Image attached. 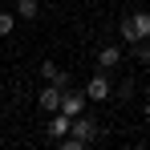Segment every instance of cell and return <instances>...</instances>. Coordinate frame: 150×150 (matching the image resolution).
Segmentation results:
<instances>
[{
    "label": "cell",
    "instance_id": "cell-1",
    "mask_svg": "<svg viewBox=\"0 0 150 150\" xmlns=\"http://www.w3.org/2000/svg\"><path fill=\"white\" fill-rule=\"evenodd\" d=\"M69 134H73V138H81V142L89 146V142L105 138V126H101L98 118H93V114H77L73 122H69Z\"/></svg>",
    "mask_w": 150,
    "mask_h": 150
},
{
    "label": "cell",
    "instance_id": "cell-2",
    "mask_svg": "<svg viewBox=\"0 0 150 150\" xmlns=\"http://www.w3.org/2000/svg\"><path fill=\"white\" fill-rule=\"evenodd\" d=\"M126 45H138V41H146L150 37V12H134V16H126L122 25H118Z\"/></svg>",
    "mask_w": 150,
    "mask_h": 150
},
{
    "label": "cell",
    "instance_id": "cell-3",
    "mask_svg": "<svg viewBox=\"0 0 150 150\" xmlns=\"http://www.w3.org/2000/svg\"><path fill=\"white\" fill-rule=\"evenodd\" d=\"M85 98H89V101H110V98H114V81L105 77V69L85 81Z\"/></svg>",
    "mask_w": 150,
    "mask_h": 150
},
{
    "label": "cell",
    "instance_id": "cell-4",
    "mask_svg": "<svg viewBox=\"0 0 150 150\" xmlns=\"http://www.w3.org/2000/svg\"><path fill=\"white\" fill-rule=\"evenodd\" d=\"M85 110H89V98H85V93H73V89L61 93V114L77 118V114H85Z\"/></svg>",
    "mask_w": 150,
    "mask_h": 150
},
{
    "label": "cell",
    "instance_id": "cell-5",
    "mask_svg": "<svg viewBox=\"0 0 150 150\" xmlns=\"http://www.w3.org/2000/svg\"><path fill=\"white\" fill-rule=\"evenodd\" d=\"M61 93H65V89H57L53 81H45V89H41V98H37V105H41L45 114H53V110H61Z\"/></svg>",
    "mask_w": 150,
    "mask_h": 150
},
{
    "label": "cell",
    "instance_id": "cell-6",
    "mask_svg": "<svg viewBox=\"0 0 150 150\" xmlns=\"http://www.w3.org/2000/svg\"><path fill=\"white\" fill-rule=\"evenodd\" d=\"M69 122H73L69 114H61V110H53V118H49V138H53V142L69 134Z\"/></svg>",
    "mask_w": 150,
    "mask_h": 150
},
{
    "label": "cell",
    "instance_id": "cell-7",
    "mask_svg": "<svg viewBox=\"0 0 150 150\" xmlns=\"http://www.w3.org/2000/svg\"><path fill=\"white\" fill-rule=\"evenodd\" d=\"M16 16L21 21H37L41 16V0H16Z\"/></svg>",
    "mask_w": 150,
    "mask_h": 150
},
{
    "label": "cell",
    "instance_id": "cell-8",
    "mask_svg": "<svg viewBox=\"0 0 150 150\" xmlns=\"http://www.w3.org/2000/svg\"><path fill=\"white\" fill-rule=\"evenodd\" d=\"M122 61V49H114V45H101V53H98V65L101 69H114Z\"/></svg>",
    "mask_w": 150,
    "mask_h": 150
},
{
    "label": "cell",
    "instance_id": "cell-9",
    "mask_svg": "<svg viewBox=\"0 0 150 150\" xmlns=\"http://www.w3.org/2000/svg\"><path fill=\"white\" fill-rule=\"evenodd\" d=\"M130 57H134V61H138V65H146V69H150V37H146V41H138V45H134V53H130Z\"/></svg>",
    "mask_w": 150,
    "mask_h": 150
},
{
    "label": "cell",
    "instance_id": "cell-10",
    "mask_svg": "<svg viewBox=\"0 0 150 150\" xmlns=\"http://www.w3.org/2000/svg\"><path fill=\"white\" fill-rule=\"evenodd\" d=\"M114 98H118V101H130V98H134V81H130V77H126L122 85H114Z\"/></svg>",
    "mask_w": 150,
    "mask_h": 150
},
{
    "label": "cell",
    "instance_id": "cell-11",
    "mask_svg": "<svg viewBox=\"0 0 150 150\" xmlns=\"http://www.w3.org/2000/svg\"><path fill=\"white\" fill-rule=\"evenodd\" d=\"M57 69H61V65L45 57V61H41V81H53V77H57Z\"/></svg>",
    "mask_w": 150,
    "mask_h": 150
},
{
    "label": "cell",
    "instance_id": "cell-12",
    "mask_svg": "<svg viewBox=\"0 0 150 150\" xmlns=\"http://www.w3.org/2000/svg\"><path fill=\"white\" fill-rule=\"evenodd\" d=\"M12 28H16V16L12 12H0V37H8Z\"/></svg>",
    "mask_w": 150,
    "mask_h": 150
},
{
    "label": "cell",
    "instance_id": "cell-13",
    "mask_svg": "<svg viewBox=\"0 0 150 150\" xmlns=\"http://www.w3.org/2000/svg\"><path fill=\"white\" fill-rule=\"evenodd\" d=\"M53 85H57V89H69V85H73V73H65V69H57V77H53Z\"/></svg>",
    "mask_w": 150,
    "mask_h": 150
},
{
    "label": "cell",
    "instance_id": "cell-14",
    "mask_svg": "<svg viewBox=\"0 0 150 150\" xmlns=\"http://www.w3.org/2000/svg\"><path fill=\"white\" fill-rule=\"evenodd\" d=\"M142 122H146V126H150V105H146V110H142Z\"/></svg>",
    "mask_w": 150,
    "mask_h": 150
},
{
    "label": "cell",
    "instance_id": "cell-15",
    "mask_svg": "<svg viewBox=\"0 0 150 150\" xmlns=\"http://www.w3.org/2000/svg\"><path fill=\"white\" fill-rule=\"evenodd\" d=\"M0 146H4V134H0Z\"/></svg>",
    "mask_w": 150,
    "mask_h": 150
}]
</instances>
